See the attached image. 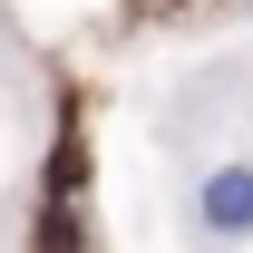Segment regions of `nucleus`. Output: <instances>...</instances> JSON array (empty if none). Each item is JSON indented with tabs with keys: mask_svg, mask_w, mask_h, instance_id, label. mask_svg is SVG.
Instances as JSON below:
<instances>
[{
	"mask_svg": "<svg viewBox=\"0 0 253 253\" xmlns=\"http://www.w3.org/2000/svg\"><path fill=\"white\" fill-rule=\"evenodd\" d=\"M195 224L205 234H253V166H214L195 185Z\"/></svg>",
	"mask_w": 253,
	"mask_h": 253,
	"instance_id": "1",
	"label": "nucleus"
}]
</instances>
